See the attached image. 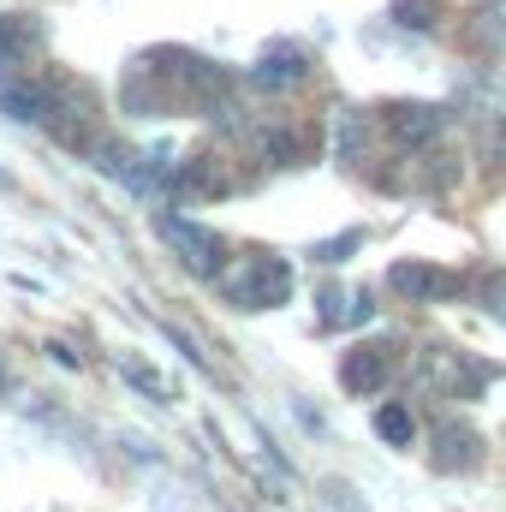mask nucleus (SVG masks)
<instances>
[{"label":"nucleus","instance_id":"nucleus-5","mask_svg":"<svg viewBox=\"0 0 506 512\" xmlns=\"http://www.w3.org/2000/svg\"><path fill=\"white\" fill-rule=\"evenodd\" d=\"M387 286H393L399 298L435 304V298H453V292H459V274H447V268H429V262H393V268H387Z\"/></svg>","mask_w":506,"mask_h":512},{"label":"nucleus","instance_id":"nucleus-12","mask_svg":"<svg viewBox=\"0 0 506 512\" xmlns=\"http://www.w3.org/2000/svg\"><path fill=\"white\" fill-rule=\"evenodd\" d=\"M364 137H370V131H364V114H352V108H346V114H340V126H334L340 161H358V155H364Z\"/></svg>","mask_w":506,"mask_h":512},{"label":"nucleus","instance_id":"nucleus-11","mask_svg":"<svg viewBox=\"0 0 506 512\" xmlns=\"http://www.w3.org/2000/svg\"><path fill=\"white\" fill-rule=\"evenodd\" d=\"M393 18L405 30H435L441 24V0H393Z\"/></svg>","mask_w":506,"mask_h":512},{"label":"nucleus","instance_id":"nucleus-2","mask_svg":"<svg viewBox=\"0 0 506 512\" xmlns=\"http://www.w3.org/2000/svg\"><path fill=\"white\" fill-rule=\"evenodd\" d=\"M161 239L179 251V262H185L191 274L221 280V268H227V245H221V233H209V227H197V221H185V215H161Z\"/></svg>","mask_w":506,"mask_h":512},{"label":"nucleus","instance_id":"nucleus-8","mask_svg":"<svg viewBox=\"0 0 506 512\" xmlns=\"http://www.w3.org/2000/svg\"><path fill=\"white\" fill-rule=\"evenodd\" d=\"M227 185H233V179L221 173L215 155H197V161L179 167V191H203V197H215V191H227Z\"/></svg>","mask_w":506,"mask_h":512},{"label":"nucleus","instance_id":"nucleus-18","mask_svg":"<svg viewBox=\"0 0 506 512\" xmlns=\"http://www.w3.org/2000/svg\"><path fill=\"white\" fill-rule=\"evenodd\" d=\"M0 382H6V376H0Z\"/></svg>","mask_w":506,"mask_h":512},{"label":"nucleus","instance_id":"nucleus-15","mask_svg":"<svg viewBox=\"0 0 506 512\" xmlns=\"http://www.w3.org/2000/svg\"><path fill=\"white\" fill-rule=\"evenodd\" d=\"M483 310H489L495 322H506V274H489V280H483Z\"/></svg>","mask_w":506,"mask_h":512},{"label":"nucleus","instance_id":"nucleus-6","mask_svg":"<svg viewBox=\"0 0 506 512\" xmlns=\"http://www.w3.org/2000/svg\"><path fill=\"white\" fill-rule=\"evenodd\" d=\"M304 78H310V54L292 48V42H274V48L251 66L256 90H292V84H304Z\"/></svg>","mask_w":506,"mask_h":512},{"label":"nucleus","instance_id":"nucleus-7","mask_svg":"<svg viewBox=\"0 0 506 512\" xmlns=\"http://www.w3.org/2000/svg\"><path fill=\"white\" fill-rule=\"evenodd\" d=\"M387 376H393V346H352L346 364H340L346 393H381Z\"/></svg>","mask_w":506,"mask_h":512},{"label":"nucleus","instance_id":"nucleus-16","mask_svg":"<svg viewBox=\"0 0 506 512\" xmlns=\"http://www.w3.org/2000/svg\"><path fill=\"white\" fill-rule=\"evenodd\" d=\"M364 245V233H346V239H328V245H316V262H346V256Z\"/></svg>","mask_w":506,"mask_h":512},{"label":"nucleus","instance_id":"nucleus-14","mask_svg":"<svg viewBox=\"0 0 506 512\" xmlns=\"http://www.w3.org/2000/svg\"><path fill=\"white\" fill-rule=\"evenodd\" d=\"M161 328H167V340H173V346H179V352H185V358H191L197 370H215V364H209V352H203V346H197V340H191V334H185L179 322H161Z\"/></svg>","mask_w":506,"mask_h":512},{"label":"nucleus","instance_id":"nucleus-13","mask_svg":"<svg viewBox=\"0 0 506 512\" xmlns=\"http://www.w3.org/2000/svg\"><path fill=\"white\" fill-rule=\"evenodd\" d=\"M120 370H126V382L137 387V393H149V399H161V405H167V399H173V387L161 382V376H155V370H149V364H120Z\"/></svg>","mask_w":506,"mask_h":512},{"label":"nucleus","instance_id":"nucleus-3","mask_svg":"<svg viewBox=\"0 0 506 512\" xmlns=\"http://www.w3.org/2000/svg\"><path fill=\"white\" fill-rule=\"evenodd\" d=\"M435 471H453V477H465V471H477L483 465V435L465 423V417H447V423H435Z\"/></svg>","mask_w":506,"mask_h":512},{"label":"nucleus","instance_id":"nucleus-9","mask_svg":"<svg viewBox=\"0 0 506 512\" xmlns=\"http://www.w3.org/2000/svg\"><path fill=\"white\" fill-rule=\"evenodd\" d=\"M262 149L274 167H298L310 155V131H274V137H262Z\"/></svg>","mask_w":506,"mask_h":512},{"label":"nucleus","instance_id":"nucleus-1","mask_svg":"<svg viewBox=\"0 0 506 512\" xmlns=\"http://www.w3.org/2000/svg\"><path fill=\"white\" fill-rule=\"evenodd\" d=\"M221 286L239 310H274L292 298V262L280 256H245L233 268H221Z\"/></svg>","mask_w":506,"mask_h":512},{"label":"nucleus","instance_id":"nucleus-10","mask_svg":"<svg viewBox=\"0 0 506 512\" xmlns=\"http://www.w3.org/2000/svg\"><path fill=\"white\" fill-rule=\"evenodd\" d=\"M376 435H381V441H393V447H411L417 423H411V411H405V405H381V411H376Z\"/></svg>","mask_w":506,"mask_h":512},{"label":"nucleus","instance_id":"nucleus-4","mask_svg":"<svg viewBox=\"0 0 506 512\" xmlns=\"http://www.w3.org/2000/svg\"><path fill=\"white\" fill-rule=\"evenodd\" d=\"M381 126L393 143H405V149H423L429 137H441L447 126V108H429V102H393V108H381Z\"/></svg>","mask_w":506,"mask_h":512},{"label":"nucleus","instance_id":"nucleus-17","mask_svg":"<svg viewBox=\"0 0 506 512\" xmlns=\"http://www.w3.org/2000/svg\"><path fill=\"white\" fill-rule=\"evenodd\" d=\"M489 6H501V0H489Z\"/></svg>","mask_w":506,"mask_h":512}]
</instances>
